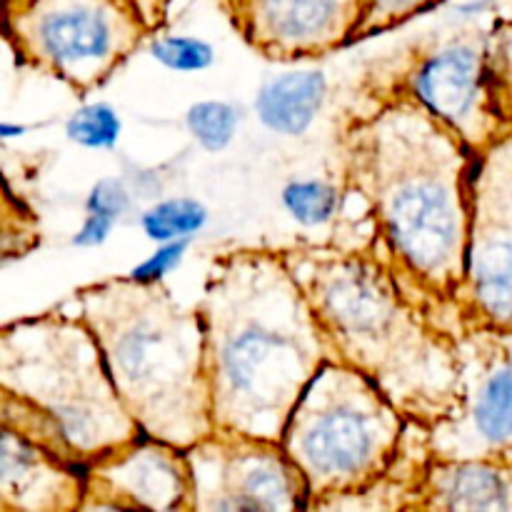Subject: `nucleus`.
<instances>
[{"label": "nucleus", "mask_w": 512, "mask_h": 512, "mask_svg": "<svg viewBox=\"0 0 512 512\" xmlns=\"http://www.w3.org/2000/svg\"><path fill=\"white\" fill-rule=\"evenodd\" d=\"M150 53L175 73H198L213 63V48L190 35H165L150 45Z\"/></svg>", "instance_id": "21"}, {"label": "nucleus", "mask_w": 512, "mask_h": 512, "mask_svg": "<svg viewBox=\"0 0 512 512\" xmlns=\"http://www.w3.org/2000/svg\"><path fill=\"white\" fill-rule=\"evenodd\" d=\"M283 205L300 225H325L340 213L343 195L325 180H295L285 185Z\"/></svg>", "instance_id": "18"}, {"label": "nucleus", "mask_w": 512, "mask_h": 512, "mask_svg": "<svg viewBox=\"0 0 512 512\" xmlns=\"http://www.w3.org/2000/svg\"><path fill=\"white\" fill-rule=\"evenodd\" d=\"M85 483L80 510L195 512L188 450L145 433L90 463Z\"/></svg>", "instance_id": "13"}, {"label": "nucleus", "mask_w": 512, "mask_h": 512, "mask_svg": "<svg viewBox=\"0 0 512 512\" xmlns=\"http://www.w3.org/2000/svg\"><path fill=\"white\" fill-rule=\"evenodd\" d=\"M113 220L115 218H108V215L88 213V220H85L83 230H80V235H78V238H75V243H80V245H98V243H103L105 235H108V230L113 228Z\"/></svg>", "instance_id": "26"}, {"label": "nucleus", "mask_w": 512, "mask_h": 512, "mask_svg": "<svg viewBox=\"0 0 512 512\" xmlns=\"http://www.w3.org/2000/svg\"><path fill=\"white\" fill-rule=\"evenodd\" d=\"M345 190L365 203L370 240L400 283L455 335L478 155L423 105L393 98L348 108L338 135Z\"/></svg>", "instance_id": "1"}, {"label": "nucleus", "mask_w": 512, "mask_h": 512, "mask_svg": "<svg viewBox=\"0 0 512 512\" xmlns=\"http://www.w3.org/2000/svg\"><path fill=\"white\" fill-rule=\"evenodd\" d=\"M153 33L133 0H8L3 38L15 65L73 93L103 88Z\"/></svg>", "instance_id": "8"}, {"label": "nucleus", "mask_w": 512, "mask_h": 512, "mask_svg": "<svg viewBox=\"0 0 512 512\" xmlns=\"http://www.w3.org/2000/svg\"><path fill=\"white\" fill-rule=\"evenodd\" d=\"M5 3H8V0H5Z\"/></svg>", "instance_id": "28"}, {"label": "nucleus", "mask_w": 512, "mask_h": 512, "mask_svg": "<svg viewBox=\"0 0 512 512\" xmlns=\"http://www.w3.org/2000/svg\"><path fill=\"white\" fill-rule=\"evenodd\" d=\"M188 128L193 138L203 145L205 150L215 153L223 150L233 140L235 128H238V113L233 105L220 103V100H205L195 103L188 110Z\"/></svg>", "instance_id": "19"}, {"label": "nucleus", "mask_w": 512, "mask_h": 512, "mask_svg": "<svg viewBox=\"0 0 512 512\" xmlns=\"http://www.w3.org/2000/svg\"><path fill=\"white\" fill-rule=\"evenodd\" d=\"M205 325L215 428L280 440L300 395L333 360L283 248H230L195 305Z\"/></svg>", "instance_id": "2"}, {"label": "nucleus", "mask_w": 512, "mask_h": 512, "mask_svg": "<svg viewBox=\"0 0 512 512\" xmlns=\"http://www.w3.org/2000/svg\"><path fill=\"white\" fill-rule=\"evenodd\" d=\"M118 133V115L110 105L103 103L85 105L68 120V138L83 148H110Z\"/></svg>", "instance_id": "20"}, {"label": "nucleus", "mask_w": 512, "mask_h": 512, "mask_svg": "<svg viewBox=\"0 0 512 512\" xmlns=\"http://www.w3.org/2000/svg\"><path fill=\"white\" fill-rule=\"evenodd\" d=\"M458 358V403L425 433L430 458H512V333L463 330Z\"/></svg>", "instance_id": "9"}, {"label": "nucleus", "mask_w": 512, "mask_h": 512, "mask_svg": "<svg viewBox=\"0 0 512 512\" xmlns=\"http://www.w3.org/2000/svg\"><path fill=\"white\" fill-rule=\"evenodd\" d=\"M183 250L185 243H165L158 253H153V258L145 260L140 268H135L133 275L140 280H163V273L178 263Z\"/></svg>", "instance_id": "25"}, {"label": "nucleus", "mask_w": 512, "mask_h": 512, "mask_svg": "<svg viewBox=\"0 0 512 512\" xmlns=\"http://www.w3.org/2000/svg\"><path fill=\"white\" fill-rule=\"evenodd\" d=\"M453 315L455 338L473 328L512 333V155L505 145L475 168L468 260Z\"/></svg>", "instance_id": "10"}, {"label": "nucleus", "mask_w": 512, "mask_h": 512, "mask_svg": "<svg viewBox=\"0 0 512 512\" xmlns=\"http://www.w3.org/2000/svg\"><path fill=\"white\" fill-rule=\"evenodd\" d=\"M335 363L368 375L413 423L435 425L460 395L458 338L410 293L373 240L283 248Z\"/></svg>", "instance_id": "3"}, {"label": "nucleus", "mask_w": 512, "mask_h": 512, "mask_svg": "<svg viewBox=\"0 0 512 512\" xmlns=\"http://www.w3.org/2000/svg\"><path fill=\"white\" fill-rule=\"evenodd\" d=\"M408 425V415L368 375L335 360L325 363L280 438L305 475L308 510L378 483L398 460Z\"/></svg>", "instance_id": "6"}, {"label": "nucleus", "mask_w": 512, "mask_h": 512, "mask_svg": "<svg viewBox=\"0 0 512 512\" xmlns=\"http://www.w3.org/2000/svg\"><path fill=\"white\" fill-rule=\"evenodd\" d=\"M328 95V78L320 70L285 73L263 85L255 100L265 128L280 135H303L313 125Z\"/></svg>", "instance_id": "16"}, {"label": "nucleus", "mask_w": 512, "mask_h": 512, "mask_svg": "<svg viewBox=\"0 0 512 512\" xmlns=\"http://www.w3.org/2000/svg\"><path fill=\"white\" fill-rule=\"evenodd\" d=\"M495 43H498V63H500V75H503L505 103H508V113L512 120V13L495 18ZM503 145L512 155V135L508 143Z\"/></svg>", "instance_id": "23"}, {"label": "nucleus", "mask_w": 512, "mask_h": 512, "mask_svg": "<svg viewBox=\"0 0 512 512\" xmlns=\"http://www.w3.org/2000/svg\"><path fill=\"white\" fill-rule=\"evenodd\" d=\"M248 48L275 63L333 55L358 43L368 0H218Z\"/></svg>", "instance_id": "12"}, {"label": "nucleus", "mask_w": 512, "mask_h": 512, "mask_svg": "<svg viewBox=\"0 0 512 512\" xmlns=\"http://www.w3.org/2000/svg\"><path fill=\"white\" fill-rule=\"evenodd\" d=\"M85 468L0 428V510L73 512L85 500Z\"/></svg>", "instance_id": "14"}, {"label": "nucleus", "mask_w": 512, "mask_h": 512, "mask_svg": "<svg viewBox=\"0 0 512 512\" xmlns=\"http://www.w3.org/2000/svg\"><path fill=\"white\" fill-rule=\"evenodd\" d=\"M440 3L443 0H368V15L360 28V40L388 33V30L413 20L415 15L428 13Z\"/></svg>", "instance_id": "22"}, {"label": "nucleus", "mask_w": 512, "mask_h": 512, "mask_svg": "<svg viewBox=\"0 0 512 512\" xmlns=\"http://www.w3.org/2000/svg\"><path fill=\"white\" fill-rule=\"evenodd\" d=\"M205 218H208L205 205H200L198 200L170 198L153 205V208L143 215L140 225H143V233L148 235L150 240L173 243V240L193 235L195 230L203 228Z\"/></svg>", "instance_id": "17"}, {"label": "nucleus", "mask_w": 512, "mask_h": 512, "mask_svg": "<svg viewBox=\"0 0 512 512\" xmlns=\"http://www.w3.org/2000/svg\"><path fill=\"white\" fill-rule=\"evenodd\" d=\"M133 3L140 8L145 23L150 25V30H153V33H158V30L165 28L170 0H133Z\"/></svg>", "instance_id": "27"}, {"label": "nucleus", "mask_w": 512, "mask_h": 512, "mask_svg": "<svg viewBox=\"0 0 512 512\" xmlns=\"http://www.w3.org/2000/svg\"><path fill=\"white\" fill-rule=\"evenodd\" d=\"M195 512L308 510L305 475L280 440L215 428L188 448Z\"/></svg>", "instance_id": "11"}, {"label": "nucleus", "mask_w": 512, "mask_h": 512, "mask_svg": "<svg viewBox=\"0 0 512 512\" xmlns=\"http://www.w3.org/2000/svg\"><path fill=\"white\" fill-rule=\"evenodd\" d=\"M0 388L53 415L83 468L143 435L80 315L45 310L5 323Z\"/></svg>", "instance_id": "5"}, {"label": "nucleus", "mask_w": 512, "mask_h": 512, "mask_svg": "<svg viewBox=\"0 0 512 512\" xmlns=\"http://www.w3.org/2000/svg\"><path fill=\"white\" fill-rule=\"evenodd\" d=\"M415 510L512 512V458H430Z\"/></svg>", "instance_id": "15"}, {"label": "nucleus", "mask_w": 512, "mask_h": 512, "mask_svg": "<svg viewBox=\"0 0 512 512\" xmlns=\"http://www.w3.org/2000/svg\"><path fill=\"white\" fill-rule=\"evenodd\" d=\"M408 98L443 120L478 158L508 143L512 120L490 25L430 33L365 70L353 108Z\"/></svg>", "instance_id": "7"}, {"label": "nucleus", "mask_w": 512, "mask_h": 512, "mask_svg": "<svg viewBox=\"0 0 512 512\" xmlns=\"http://www.w3.org/2000/svg\"><path fill=\"white\" fill-rule=\"evenodd\" d=\"M120 400L145 435L188 450L215 430L205 325L163 280L135 275L75 290Z\"/></svg>", "instance_id": "4"}, {"label": "nucleus", "mask_w": 512, "mask_h": 512, "mask_svg": "<svg viewBox=\"0 0 512 512\" xmlns=\"http://www.w3.org/2000/svg\"><path fill=\"white\" fill-rule=\"evenodd\" d=\"M128 210V193L120 188L113 180H105V183L95 185V190L88 198V213L108 215V218H118Z\"/></svg>", "instance_id": "24"}]
</instances>
